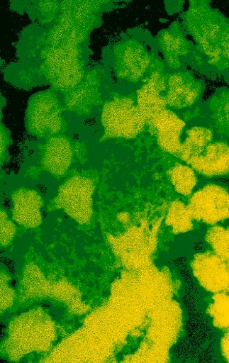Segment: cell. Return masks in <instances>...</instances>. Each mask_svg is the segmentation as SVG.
<instances>
[{
    "mask_svg": "<svg viewBox=\"0 0 229 363\" xmlns=\"http://www.w3.org/2000/svg\"><path fill=\"white\" fill-rule=\"evenodd\" d=\"M14 216L20 223L27 226H35L40 220V195L35 190L22 188L13 194Z\"/></svg>",
    "mask_w": 229,
    "mask_h": 363,
    "instance_id": "30bf717a",
    "label": "cell"
},
{
    "mask_svg": "<svg viewBox=\"0 0 229 363\" xmlns=\"http://www.w3.org/2000/svg\"><path fill=\"white\" fill-rule=\"evenodd\" d=\"M228 194L221 186L208 185L197 191L191 199V206L205 218L217 219L220 214L227 213Z\"/></svg>",
    "mask_w": 229,
    "mask_h": 363,
    "instance_id": "ba28073f",
    "label": "cell"
},
{
    "mask_svg": "<svg viewBox=\"0 0 229 363\" xmlns=\"http://www.w3.org/2000/svg\"><path fill=\"white\" fill-rule=\"evenodd\" d=\"M148 123L156 132L160 146L166 152L179 155L181 134L185 123L174 112L164 109L155 115Z\"/></svg>",
    "mask_w": 229,
    "mask_h": 363,
    "instance_id": "277c9868",
    "label": "cell"
},
{
    "mask_svg": "<svg viewBox=\"0 0 229 363\" xmlns=\"http://www.w3.org/2000/svg\"><path fill=\"white\" fill-rule=\"evenodd\" d=\"M147 57L146 50L139 45L124 47L118 59L119 72L126 78H138L147 67Z\"/></svg>",
    "mask_w": 229,
    "mask_h": 363,
    "instance_id": "8fae6325",
    "label": "cell"
},
{
    "mask_svg": "<svg viewBox=\"0 0 229 363\" xmlns=\"http://www.w3.org/2000/svg\"><path fill=\"white\" fill-rule=\"evenodd\" d=\"M228 146L225 143H211L204 152L189 164L208 177L223 175L228 172Z\"/></svg>",
    "mask_w": 229,
    "mask_h": 363,
    "instance_id": "52a82bcc",
    "label": "cell"
},
{
    "mask_svg": "<svg viewBox=\"0 0 229 363\" xmlns=\"http://www.w3.org/2000/svg\"><path fill=\"white\" fill-rule=\"evenodd\" d=\"M101 123L105 137L129 139L140 134L147 121L133 101L123 98L104 106Z\"/></svg>",
    "mask_w": 229,
    "mask_h": 363,
    "instance_id": "6da1fadb",
    "label": "cell"
},
{
    "mask_svg": "<svg viewBox=\"0 0 229 363\" xmlns=\"http://www.w3.org/2000/svg\"><path fill=\"white\" fill-rule=\"evenodd\" d=\"M72 159L71 147L66 139L53 137L45 143L43 153V166L53 176L64 175L71 165Z\"/></svg>",
    "mask_w": 229,
    "mask_h": 363,
    "instance_id": "8992f818",
    "label": "cell"
},
{
    "mask_svg": "<svg viewBox=\"0 0 229 363\" xmlns=\"http://www.w3.org/2000/svg\"><path fill=\"white\" fill-rule=\"evenodd\" d=\"M213 140L212 131L204 127H194L186 132V138L181 144V159L189 164L201 155Z\"/></svg>",
    "mask_w": 229,
    "mask_h": 363,
    "instance_id": "7c38bea8",
    "label": "cell"
},
{
    "mask_svg": "<svg viewBox=\"0 0 229 363\" xmlns=\"http://www.w3.org/2000/svg\"><path fill=\"white\" fill-rule=\"evenodd\" d=\"M62 124V107L52 94L44 92L33 98L26 113L28 131L36 136L50 137L61 130Z\"/></svg>",
    "mask_w": 229,
    "mask_h": 363,
    "instance_id": "7a4b0ae2",
    "label": "cell"
},
{
    "mask_svg": "<svg viewBox=\"0 0 229 363\" xmlns=\"http://www.w3.org/2000/svg\"><path fill=\"white\" fill-rule=\"evenodd\" d=\"M94 189L91 179L76 176L61 186L57 199L72 217L85 221L90 217Z\"/></svg>",
    "mask_w": 229,
    "mask_h": 363,
    "instance_id": "3957f363",
    "label": "cell"
},
{
    "mask_svg": "<svg viewBox=\"0 0 229 363\" xmlns=\"http://www.w3.org/2000/svg\"><path fill=\"white\" fill-rule=\"evenodd\" d=\"M167 91L163 79L157 74L138 91L137 106L147 123L155 115L165 109Z\"/></svg>",
    "mask_w": 229,
    "mask_h": 363,
    "instance_id": "5b68a950",
    "label": "cell"
},
{
    "mask_svg": "<svg viewBox=\"0 0 229 363\" xmlns=\"http://www.w3.org/2000/svg\"><path fill=\"white\" fill-rule=\"evenodd\" d=\"M172 184L177 191L182 195L191 194L196 185V177L194 170L186 165L177 164L168 172Z\"/></svg>",
    "mask_w": 229,
    "mask_h": 363,
    "instance_id": "4fadbf2b",
    "label": "cell"
},
{
    "mask_svg": "<svg viewBox=\"0 0 229 363\" xmlns=\"http://www.w3.org/2000/svg\"><path fill=\"white\" fill-rule=\"evenodd\" d=\"M199 96V84L192 77L177 74L169 79L167 105L177 108H186L192 106Z\"/></svg>",
    "mask_w": 229,
    "mask_h": 363,
    "instance_id": "9c48e42d",
    "label": "cell"
}]
</instances>
